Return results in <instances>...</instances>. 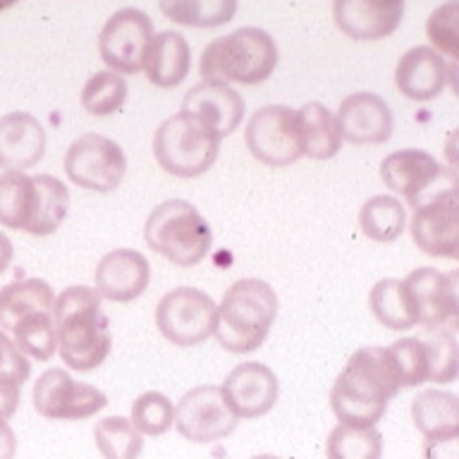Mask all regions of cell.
Instances as JSON below:
<instances>
[{"instance_id": "6da1fadb", "label": "cell", "mask_w": 459, "mask_h": 459, "mask_svg": "<svg viewBox=\"0 0 459 459\" xmlns=\"http://www.w3.org/2000/svg\"><path fill=\"white\" fill-rule=\"evenodd\" d=\"M402 390L387 347H361L350 357L330 390V407L344 426L376 429L387 402Z\"/></svg>"}, {"instance_id": "7a4b0ae2", "label": "cell", "mask_w": 459, "mask_h": 459, "mask_svg": "<svg viewBox=\"0 0 459 459\" xmlns=\"http://www.w3.org/2000/svg\"><path fill=\"white\" fill-rule=\"evenodd\" d=\"M57 351L74 371H93L110 354V321L100 308L93 287L72 285L57 294L53 304Z\"/></svg>"}, {"instance_id": "3957f363", "label": "cell", "mask_w": 459, "mask_h": 459, "mask_svg": "<svg viewBox=\"0 0 459 459\" xmlns=\"http://www.w3.org/2000/svg\"><path fill=\"white\" fill-rule=\"evenodd\" d=\"M278 307V294L265 280H237L218 307L213 335L228 351L249 354L265 342Z\"/></svg>"}, {"instance_id": "277c9868", "label": "cell", "mask_w": 459, "mask_h": 459, "mask_svg": "<svg viewBox=\"0 0 459 459\" xmlns=\"http://www.w3.org/2000/svg\"><path fill=\"white\" fill-rule=\"evenodd\" d=\"M278 65V46L268 31L242 27L228 36H218L201 53L204 82H237L261 84Z\"/></svg>"}, {"instance_id": "5b68a950", "label": "cell", "mask_w": 459, "mask_h": 459, "mask_svg": "<svg viewBox=\"0 0 459 459\" xmlns=\"http://www.w3.org/2000/svg\"><path fill=\"white\" fill-rule=\"evenodd\" d=\"M143 237L151 249L179 268L201 264L213 244L208 221L185 199L163 201L153 208L143 225Z\"/></svg>"}, {"instance_id": "8992f818", "label": "cell", "mask_w": 459, "mask_h": 459, "mask_svg": "<svg viewBox=\"0 0 459 459\" xmlns=\"http://www.w3.org/2000/svg\"><path fill=\"white\" fill-rule=\"evenodd\" d=\"M221 139L185 113H178L158 127L153 153L158 165L175 178H199L218 158Z\"/></svg>"}, {"instance_id": "52a82bcc", "label": "cell", "mask_w": 459, "mask_h": 459, "mask_svg": "<svg viewBox=\"0 0 459 459\" xmlns=\"http://www.w3.org/2000/svg\"><path fill=\"white\" fill-rule=\"evenodd\" d=\"M218 304L196 287H175L158 301L156 325L168 342L194 347L213 335Z\"/></svg>"}, {"instance_id": "ba28073f", "label": "cell", "mask_w": 459, "mask_h": 459, "mask_svg": "<svg viewBox=\"0 0 459 459\" xmlns=\"http://www.w3.org/2000/svg\"><path fill=\"white\" fill-rule=\"evenodd\" d=\"M244 142L251 156L261 163L273 168L297 163L304 156L299 113L290 106H264L249 117Z\"/></svg>"}, {"instance_id": "9c48e42d", "label": "cell", "mask_w": 459, "mask_h": 459, "mask_svg": "<svg viewBox=\"0 0 459 459\" xmlns=\"http://www.w3.org/2000/svg\"><path fill=\"white\" fill-rule=\"evenodd\" d=\"M67 178L89 192H113L127 172V158L120 143L103 134H82L65 153Z\"/></svg>"}, {"instance_id": "30bf717a", "label": "cell", "mask_w": 459, "mask_h": 459, "mask_svg": "<svg viewBox=\"0 0 459 459\" xmlns=\"http://www.w3.org/2000/svg\"><path fill=\"white\" fill-rule=\"evenodd\" d=\"M153 39V22L139 7H122L106 27L100 29L99 53L100 60L117 74H136L143 70L146 53Z\"/></svg>"}, {"instance_id": "8fae6325", "label": "cell", "mask_w": 459, "mask_h": 459, "mask_svg": "<svg viewBox=\"0 0 459 459\" xmlns=\"http://www.w3.org/2000/svg\"><path fill=\"white\" fill-rule=\"evenodd\" d=\"M34 409L50 421H79L106 407V394L89 383H79L65 368H48L34 383Z\"/></svg>"}, {"instance_id": "7c38bea8", "label": "cell", "mask_w": 459, "mask_h": 459, "mask_svg": "<svg viewBox=\"0 0 459 459\" xmlns=\"http://www.w3.org/2000/svg\"><path fill=\"white\" fill-rule=\"evenodd\" d=\"M414 304L416 321L426 330H450L459 323L457 273H440L423 265L402 280Z\"/></svg>"}, {"instance_id": "4fadbf2b", "label": "cell", "mask_w": 459, "mask_h": 459, "mask_svg": "<svg viewBox=\"0 0 459 459\" xmlns=\"http://www.w3.org/2000/svg\"><path fill=\"white\" fill-rule=\"evenodd\" d=\"M455 178L436 158L421 149L394 151L380 163V179L390 192L402 194L409 206H419L433 194L443 192V179ZM455 186V185H447Z\"/></svg>"}, {"instance_id": "5bb4252c", "label": "cell", "mask_w": 459, "mask_h": 459, "mask_svg": "<svg viewBox=\"0 0 459 459\" xmlns=\"http://www.w3.org/2000/svg\"><path fill=\"white\" fill-rule=\"evenodd\" d=\"M175 426L192 443H215L235 430L237 416L222 397V387L199 385L182 394L178 402Z\"/></svg>"}, {"instance_id": "9a60e30c", "label": "cell", "mask_w": 459, "mask_h": 459, "mask_svg": "<svg viewBox=\"0 0 459 459\" xmlns=\"http://www.w3.org/2000/svg\"><path fill=\"white\" fill-rule=\"evenodd\" d=\"M411 237L416 247L437 258H457L459 251V201L455 186H445L443 192L414 208Z\"/></svg>"}, {"instance_id": "2e32d148", "label": "cell", "mask_w": 459, "mask_h": 459, "mask_svg": "<svg viewBox=\"0 0 459 459\" xmlns=\"http://www.w3.org/2000/svg\"><path fill=\"white\" fill-rule=\"evenodd\" d=\"M244 108L242 93L225 82H199L182 100V113L204 125L221 142L239 127Z\"/></svg>"}, {"instance_id": "e0dca14e", "label": "cell", "mask_w": 459, "mask_h": 459, "mask_svg": "<svg viewBox=\"0 0 459 459\" xmlns=\"http://www.w3.org/2000/svg\"><path fill=\"white\" fill-rule=\"evenodd\" d=\"M278 378L261 361L235 366L222 383V397L237 419H261L278 402Z\"/></svg>"}, {"instance_id": "ac0fdd59", "label": "cell", "mask_w": 459, "mask_h": 459, "mask_svg": "<svg viewBox=\"0 0 459 459\" xmlns=\"http://www.w3.org/2000/svg\"><path fill=\"white\" fill-rule=\"evenodd\" d=\"M96 294L103 299L127 304L139 299L151 282L149 258L134 249H115L96 265Z\"/></svg>"}, {"instance_id": "d6986e66", "label": "cell", "mask_w": 459, "mask_h": 459, "mask_svg": "<svg viewBox=\"0 0 459 459\" xmlns=\"http://www.w3.org/2000/svg\"><path fill=\"white\" fill-rule=\"evenodd\" d=\"M337 127L344 142L383 143L393 136V110L378 93H351L337 108Z\"/></svg>"}, {"instance_id": "ffe728a7", "label": "cell", "mask_w": 459, "mask_h": 459, "mask_svg": "<svg viewBox=\"0 0 459 459\" xmlns=\"http://www.w3.org/2000/svg\"><path fill=\"white\" fill-rule=\"evenodd\" d=\"M404 3L400 0H337L335 24L354 41H378L400 27Z\"/></svg>"}, {"instance_id": "44dd1931", "label": "cell", "mask_w": 459, "mask_h": 459, "mask_svg": "<svg viewBox=\"0 0 459 459\" xmlns=\"http://www.w3.org/2000/svg\"><path fill=\"white\" fill-rule=\"evenodd\" d=\"M450 70L436 50L429 46H414L400 57L394 67V84L409 100H433L450 84ZM455 84V82H452Z\"/></svg>"}, {"instance_id": "7402d4cb", "label": "cell", "mask_w": 459, "mask_h": 459, "mask_svg": "<svg viewBox=\"0 0 459 459\" xmlns=\"http://www.w3.org/2000/svg\"><path fill=\"white\" fill-rule=\"evenodd\" d=\"M46 153V129L34 115L10 113L0 117V168L24 172Z\"/></svg>"}, {"instance_id": "603a6c76", "label": "cell", "mask_w": 459, "mask_h": 459, "mask_svg": "<svg viewBox=\"0 0 459 459\" xmlns=\"http://www.w3.org/2000/svg\"><path fill=\"white\" fill-rule=\"evenodd\" d=\"M146 77L160 89L182 84L192 70V48L179 31H160L151 39L146 63Z\"/></svg>"}, {"instance_id": "cb8c5ba5", "label": "cell", "mask_w": 459, "mask_h": 459, "mask_svg": "<svg viewBox=\"0 0 459 459\" xmlns=\"http://www.w3.org/2000/svg\"><path fill=\"white\" fill-rule=\"evenodd\" d=\"M414 426L426 440L459 437V400L445 390H423L411 404Z\"/></svg>"}, {"instance_id": "d4e9b609", "label": "cell", "mask_w": 459, "mask_h": 459, "mask_svg": "<svg viewBox=\"0 0 459 459\" xmlns=\"http://www.w3.org/2000/svg\"><path fill=\"white\" fill-rule=\"evenodd\" d=\"M56 294L46 280L27 278L0 290V330H13L20 318L34 311H53Z\"/></svg>"}, {"instance_id": "484cf974", "label": "cell", "mask_w": 459, "mask_h": 459, "mask_svg": "<svg viewBox=\"0 0 459 459\" xmlns=\"http://www.w3.org/2000/svg\"><path fill=\"white\" fill-rule=\"evenodd\" d=\"M299 113V134H301V151L304 156L314 160H328L342 146V134L337 127L335 115L330 113L323 103H307L297 110Z\"/></svg>"}, {"instance_id": "4316f807", "label": "cell", "mask_w": 459, "mask_h": 459, "mask_svg": "<svg viewBox=\"0 0 459 459\" xmlns=\"http://www.w3.org/2000/svg\"><path fill=\"white\" fill-rule=\"evenodd\" d=\"M34 185L36 206L27 232L36 237L53 235L63 225L65 215L70 211V192L53 175H34Z\"/></svg>"}, {"instance_id": "83f0119b", "label": "cell", "mask_w": 459, "mask_h": 459, "mask_svg": "<svg viewBox=\"0 0 459 459\" xmlns=\"http://www.w3.org/2000/svg\"><path fill=\"white\" fill-rule=\"evenodd\" d=\"M34 206V178L27 172H3L0 175V225L27 232Z\"/></svg>"}, {"instance_id": "f1b7e54d", "label": "cell", "mask_w": 459, "mask_h": 459, "mask_svg": "<svg viewBox=\"0 0 459 459\" xmlns=\"http://www.w3.org/2000/svg\"><path fill=\"white\" fill-rule=\"evenodd\" d=\"M359 225L373 242H394L407 225V208L393 194H378L361 206Z\"/></svg>"}, {"instance_id": "f546056e", "label": "cell", "mask_w": 459, "mask_h": 459, "mask_svg": "<svg viewBox=\"0 0 459 459\" xmlns=\"http://www.w3.org/2000/svg\"><path fill=\"white\" fill-rule=\"evenodd\" d=\"M368 301H371L373 316H376L385 328L409 330L414 328V325H419L414 304H411V297H409L407 287H404L402 280L385 278L380 280V282H376Z\"/></svg>"}, {"instance_id": "4dcf8cb0", "label": "cell", "mask_w": 459, "mask_h": 459, "mask_svg": "<svg viewBox=\"0 0 459 459\" xmlns=\"http://www.w3.org/2000/svg\"><path fill=\"white\" fill-rule=\"evenodd\" d=\"M14 347L24 357L48 361L57 351L56 323H53V311H34L17 321L13 328Z\"/></svg>"}, {"instance_id": "1f68e13d", "label": "cell", "mask_w": 459, "mask_h": 459, "mask_svg": "<svg viewBox=\"0 0 459 459\" xmlns=\"http://www.w3.org/2000/svg\"><path fill=\"white\" fill-rule=\"evenodd\" d=\"M160 13L186 27H218L235 17V0H163Z\"/></svg>"}, {"instance_id": "d6a6232c", "label": "cell", "mask_w": 459, "mask_h": 459, "mask_svg": "<svg viewBox=\"0 0 459 459\" xmlns=\"http://www.w3.org/2000/svg\"><path fill=\"white\" fill-rule=\"evenodd\" d=\"M93 440L106 459H139L143 450V436L125 416L100 419L93 429Z\"/></svg>"}, {"instance_id": "836d02e7", "label": "cell", "mask_w": 459, "mask_h": 459, "mask_svg": "<svg viewBox=\"0 0 459 459\" xmlns=\"http://www.w3.org/2000/svg\"><path fill=\"white\" fill-rule=\"evenodd\" d=\"M328 459H380L383 457V436L376 429H354L335 426L325 443Z\"/></svg>"}, {"instance_id": "e575fe53", "label": "cell", "mask_w": 459, "mask_h": 459, "mask_svg": "<svg viewBox=\"0 0 459 459\" xmlns=\"http://www.w3.org/2000/svg\"><path fill=\"white\" fill-rule=\"evenodd\" d=\"M426 34L437 48V56L445 60L452 82H455L459 57V3H445V5L436 7L426 22Z\"/></svg>"}, {"instance_id": "d590c367", "label": "cell", "mask_w": 459, "mask_h": 459, "mask_svg": "<svg viewBox=\"0 0 459 459\" xmlns=\"http://www.w3.org/2000/svg\"><path fill=\"white\" fill-rule=\"evenodd\" d=\"M127 99V82L117 72L103 70L89 77V82L82 89V106L86 113L96 117H106L120 110Z\"/></svg>"}, {"instance_id": "8d00e7d4", "label": "cell", "mask_w": 459, "mask_h": 459, "mask_svg": "<svg viewBox=\"0 0 459 459\" xmlns=\"http://www.w3.org/2000/svg\"><path fill=\"white\" fill-rule=\"evenodd\" d=\"M129 421L142 436H163L175 423V407L163 393H143L132 404Z\"/></svg>"}, {"instance_id": "74e56055", "label": "cell", "mask_w": 459, "mask_h": 459, "mask_svg": "<svg viewBox=\"0 0 459 459\" xmlns=\"http://www.w3.org/2000/svg\"><path fill=\"white\" fill-rule=\"evenodd\" d=\"M423 350L429 364V380L433 383H452L457 378V340L450 330H426Z\"/></svg>"}, {"instance_id": "f35d334b", "label": "cell", "mask_w": 459, "mask_h": 459, "mask_svg": "<svg viewBox=\"0 0 459 459\" xmlns=\"http://www.w3.org/2000/svg\"><path fill=\"white\" fill-rule=\"evenodd\" d=\"M394 361V368L400 373L402 387L421 385L429 380V364H426V350H423L421 337H402L397 342L387 347Z\"/></svg>"}, {"instance_id": "ab89813d", "label": "cell", "mask_w": 459, "mask_h": 459, "mask_svg": "<svg viewBox=\"0 0 459 459\" xmlns=\"http://www.w3.org/2000/svg\"><path fill=\"white\" fill-rule=\"evenodd\" d=\"M31 373L29 359L22 354L10 337L0 330V383H14L22 385Z\"/></svg>"}, {"instance_id": "60d3db41", "label": "cell", "mask_w": 459, "mask_h": 459, "mask_svg": "<svg viewBox=\"0 0 459 459\" xmlns=\"http://www.w3.org/2000/svg\"><path fill=\"white\" fill-rule=\"evenodd\" d=\"M423 455H426V459H459V437L426 440Z\"/></svg>"}, {"instance_id": "b9f144b4", "label": "cell", "mask_w": 459, "mask_h": 459, "mask_svg": "<svg viewBox=\"0 0 459 459\" xmlns=\"http://www.w3.org/2000/svg\"><path fill=\"white\" fill-rule=\"evenodd\" d=\"M22 385L14 383H0V423H7L20 407V390Z\"/></svg>"}, {"instance_id": "7bdbcfd3", "label": "cell", "mask_w": 459, "mask_h": 459, "mask_svg": "<svg viewBox=\"0 0 459 459\" xmlns=\"http://www.w3.org/2000/svg\"><path fill=\"white\" fill-rule=\"evenodd\" d=\"M17 452V437L7 423H0V459H14Z\"/></svg>"}, {"instance_id": "ee69618b", "label": "cell", "mask_w": 459, "mask_h": 459, "mask_svg": "<svg viewBox=\"0 0 459 459\" xmlns=\"http://www.w3.org/2000/svg\"><path fill=\"white\" fill-rule=\"evenodd\" d=\"M13 256H14V249H13V242H10V237L5 232H0V273L7 271V265L13 264Z\"/></svg>"}, {"instance_id": "f6af8a7d", "label": "cell", "mask_w": 459, "mask_h": 459, "mask_svg": "<svg viewBox=\"0 0 459 459\" xmlns=\"http://www.w3.org/2000/svg\"><path fill=\"white\" fill-rule=\"evenodd\" d=\"M251 459H280V457H275V455H256V457H251Z\"/></svg>"}]
</instances>
